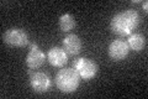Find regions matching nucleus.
Listing matches in <instances>:
<instances>
[{
  "label": "nucleus",
  "mask_w": 148,
  "mask_h": 99,
  "mask_svg": "<svg viewBox=\"0 0 148 99\" xmlns=\"http://www.w3.org/2000/svg\"><path fill=\"white\" fill-rule=\"evenodd\" d=\"M141 4H142V8H143V10H145V11L147 12V9H148V3H147L146 0H145V1H142Z\"/></svg>",
  "instance_id": "12"
},
{
  "label": "nucleus",
  "mask_w": 148,
  "mask_h": 99,
  "mask_svg": "<svg viewBox=\"0 0 148 99\" xmlns=\"http://www.w3.org/2000/svg\"><path fill=\"white\" fill-rule=\"evenodd\" d=\"M74 26H75V19L72 14H64L59 17V29L63 32L71 31Z\"/></svg>",
  "instance_id": "11"
},
{
  "label": "nucleus",
  "mask_w": 148,
  "mask_h": 99,
  "mask_svg": "<svg viewBox=\"0 0 148 99\" xmlns=\"http://www.w3.org/2000/svg\"><path fill=\"white\" fill-rule=\"evenodd\" d=\"M140 25V15L133 9H127L116 14L110 21V27L114 34L119 36H130Z\"/></svg>",
  "instance_id": "1"
},
{
  "label": "nucleus",
  "mask_w": 148,
  "mask_h": 99,
  "mask_svg": "<svg viewBox=\"0 0 148 99\" xmlns=\"http://www.w3.org/2000/svg\"><path fill=\"white\" fill-rule=\"evenodd\" d=\"M30 84L36 93H45L51 88V78L45 72H35L30 76Z\"/></svg>",
  "instance_id": "5"
},
{
  "label": "nucleus",
  "mask_w": 148,
  "mask_h": 99,
  "mask_svg": "<svg viewBox=\"0 0 148 99\" xmlns=\"http://www.w3.org/2000/svg\"><path fill=\"white\" fill-rule=\"evenodd\" d=\"M74 69L78 72L80 78L89 81V79L94 78L98 73V64L89 58L80 57L74 62Z\"/></svg>",
  "instance_id": "4"
},
{
  "label": "nucleus",
  "mask_w": 148,
  "mask_h": 99,
  "mask_svg": "<svg viewBox=\"0 0 148 99\" xmlns=\"http://www.w3.org/2000/svg\"><path fill=\"white\" fill-rule=\"evenodd\" d=\"M63 48L68 55L75 56L82 51V40L75 34H69L63 40Z\"/></svg>",
  "instance_id": "8"
},
{
  "label": "nucleus",
  "mask_w": 148,
  "mask_h": 99,
  "mask_svg": "<svg viewBox=\"0 0 148 99\" xmlns=\"http://www.w3.org/2000/svg\"><path fill=\"white\" fill-rule=\"evenodd\" d=\"M130 52V47L126 41L123 40H115L109 46V56L114 61H122L127 57Z\"/></svg>",
  "instance_id": "6"
},
{
  "label": "nucleus",
  "mask_w": 148,
  "mask_h": 99,
  "mask_svg": "<svg viewBox=\"0 0 148 99\" xmlns=\"http://www.w3.org/2000/svg\"><path fill=\"white\" fill-rule=\"evenodd\" d=\"M45 60H46V55L40 48H35L29 51L25 62L30 69H37L45 63Z\"/></svg>",
  "instance_id": "9"
},
{
  "label": "nucleus",
  "mask_w": 148,
  "mask_h": 99,
  "mask_svg": "<svg viewBox=\"0 0 148 99\" xmlns=\"http://www.w3.org/2000/svg\"><path fill=\"white\" fill-rule=\"evenodd\" d=\"M47 60L53 67L62 68L68 61V53L61 47H52L47 53Z\"/></svg>",
  "instance_id": "7"
},
{
  "label": "nucleus",
  "mask_w": 148,
  "mask_h": 99,
  "mask_svg": "<svg viewBox=\"0 0 148 99\" xmlns=\"http://www.w3.org/2000/svg\"><path fill=\"white\" fill-rule=\"evenodd\" d=\"M127 45L130 50H133L136 52H141V51L146 47V37L142 34H131L128 36Z\"/></svg>",
  "instance_id": "10"
},
{
  "label": "nucleus",
  "mask_w": 148,
  "mask_h": 99,
  "mask_svg": "<svg viewBox=\"0 0 148 99\" xmlns=\"http://www.w3.org/2000/svg\"><path fill=\"white\" fill-rule=\"evenodd\" d=\"M56 86L63 93H73L80 83V76L73 68H62L56 74Z\"/></svg>",
  "instance_id": "2"
},
{
  "label": "nucleus",
  "mask_w": 148,
  "mask_h": 99,
  "mask_svg": "<svg viewBox=\"0 0 148 99\" xmlns=\"http://www.w3.org/2000/svg\"><path fill=\"white\" fill-rule=\"evenodd\" d=\"M3 41L12 47H24L29 44V36L24 29L11 27L3 34Z\"/></svg>",
  "instance_id": "3"
}]
</instances>
